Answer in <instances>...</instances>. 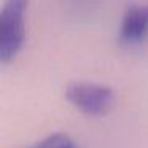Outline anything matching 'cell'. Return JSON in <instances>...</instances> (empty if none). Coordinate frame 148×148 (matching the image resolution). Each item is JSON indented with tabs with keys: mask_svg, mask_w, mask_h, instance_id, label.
I'll return each instance as SVG.
<instances>
[{
	"mask_svg": "<svg viewBox=\"0 0 148 148\" xmlns=\"http://www.w3.org/2000/svg\"><path fill=\"white\" fill-rule=\"evenodd\" d=\"M29 0H5L0 16V61L8 64L16 58L24 43V21Z\"/></svg>",
	"mask_w": 148,
	"mask_h": 148,
	"instance_id": "cell-1",
	"label": "cell"
},
{
	"mask_svg": "<svg viewBox=\"0 0 148 148\" xmlns=\"http://www.w3.org/2000/svg\"><path fill=\"white\" fill-rule=\"evenodd\" d=\"M67 100L88 116H102L112 110L115 92L105 84L89 81H73L65 88Z\"/></svg>",
	"mask_w": 148,
	"mask_h": 148,
	"instance_id": "cell-2",
	"label": "cell"
},
{
	"mask_svg": "<svg viewBox=\"0 0 148 148\" xmlns=\"http://www.w3.org/2000/svg\"><path fill=\"white\" fill-rule=\"evenodd\" d=\"M148 37V3L132 5L126 10L119 26V42L123 45H138Z\"/></svg>",
	"mask_w": 148,
	"mask_h": 148,
	"instance_id": "cell-3",
	"label": "cell"
},
{
	"mask_svg": "<svg viewBox=\"0 0 148 148\" xmlns=\"http://www.w3.org/2000/svg\"><path fill=\"white\" fill-rule=\"evenodd\" d=\"M29 148H75V143L67 134L64 132H58V134L48 135L46 138L34 143Z\"/></svg>",
	"mask_w": 148,
	"mask_h": 148,
	"instance_id": "cell-4",
	"label": "cell"
}]
</instances>
